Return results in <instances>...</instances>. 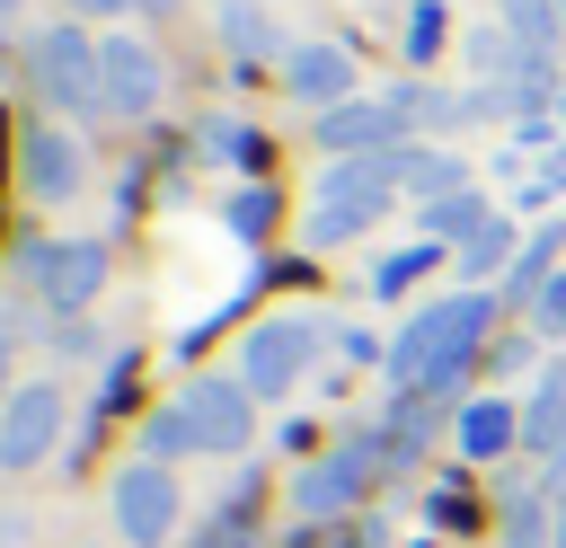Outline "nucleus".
Wrapping results in <instances>:
<instances>
[{
	"mask_svg": "<svg viewBox=\"0 0 566 548\" xmlns=\"http://www.w3.org/2000/svg\"><path fill=\"white\" fill-rule=\"evenodd\" d=\"M486 318H495V301L486 292H451V301H433V309H416L407 318V336H398V354H389V380L398 389H451L460 371H469V354H478V336H486Z\"/></svg>",
	"mask_w": 566,
	"mask_h": 548,
	"instance_id": "nucleus-1",
	"label": "nucleus"
},
{
	"mask_svg": "<svg viewBox=\"0 0 566 548\" xmlns=\"http://www.w3.org/2000/svg\"><path fill=\"white\" fill-rule=\"evenodd\" d=\"M248 442V380H195L168 415H150V460L177 451H239Z\"/></svg>",
	"mask_w": 566,
	"mask_h": 548,
	"instance_id": "nucleus-2",
	"label": "nucleus"
},
{
	"mask_svg": "<svg viewBox=\"0 0 566 548\" xmlns=\"http://www.w3.org/2000/svg\"><path fill=\"white\" fill-rule=\"evenodd\" d=\"M389 186H398V150L336 159V168L318 177V194H310V239H318V247H336V239L371 230V221H380V203H389Z\"/></svg>",
	"mask_w": 566,
	"mask_h": 548,
	"instance_id": "nucleus-3",
	"label": "nucleus"
},
{
	"mask_svg": "<svg viewBox=\"0 0 566 548\" xmlns=\"http://www.w3.org/2000/svg\"><path fill=\"white\" fill-rule=\"evenodd\" d=\"M27 71H35V97L44 106H62V115H97L106 106V71H97V44H88V27H44L35 44H27Z\"/></svg>",
	"mask_w": 566,
	"mask_h": 548,
	"instance_id": "nucleus-4",
	"label": "nucleus"
},
{
	"mask_svg": "<svg viewBox=\"0 0 566 548\" xmlns=\"http://www.w3.org/2000/svg\"><path fill=\"white\" fill-rule=\"evenodd\" d=\"M389 460V433H345L327 460H310L301 477H292V504L310 513V521H327V513H345L363 486H371V468Z\"/></svg>",
	"mask_w": 566,
	"mask_h": 548,
	"instance_id": "nucleus-5",
	"label": "nucleus"
},
{
	"mask_svg": "<svg viewBox=\"0 0 566 548\" xmlns=\"http://www.w3.org/2000/svg\"><path fill=\"white\" fill-rule=\"evenodd\" d=\"M318 336H327V327H318V318H301V309H292V318H265V327L248 336V354H239V380H248V398H283V389L310 371Z\"/></svg>",
	"mask_w": 566,
	"mask_h": 548,
	"instance_id": "nucleus-6",
	"label": "nucleus"
},
{
	"mask_svg": "<svg viewBox=\"0 0 566 548\" xmlns=\"http://www.w3.org/2000/svg\"><path fill=\"white\" fill-rule=\"evenodd\" d=\"M407 124H416L407 97H345V106L318 115V141H327L336 159H371V150H398Z\"/></svg>",
	"mask_w": 566,
	"mask_h": 548,
	"instance_id": "nucleus-7",
	"label": "nucleus"
},
{
	"mask_svg": "<svg viewBox=\"0 0 566 548\" xmlns=\"http://www.w3.org/2000/svg\"><path fill=\"white\" fill-rule=\"evenodd\" d=\"M115 530H124L133 548H159V539L177 530V477H168V460H133V468L115 477Z\"/></svg>",
	"mask_w": 566,
	"mask_h": 548,
	"instance_id": "nucleus-8",
	"label": "nucleus"
},
{
	"mask_svg": "<svg viewBox=\"0 0 566 548\" xmlns=\"http://www.w3.org/2000/svg\"><path fill=\"white\" fill-rule=\"evenodd\" d=\"M53 433H62V389L53 380L9 389V407H0V468H35L53 451Z\"/></svg>",
	"mask_w": 566,
	"mask_h": 548,
	"instance_id": "nucleus-9",
	"label": "nucleus"
},
{
	"mask_svg": "<svg viewBox=\"0 0 566 548\" xmlns=\"http://www.w3.org/2000/svg\"><path fill=\"white\" fill-rule=\"evenodd\" d=\"M97 71H106V106H115V115H150L159 88H168V71H159V53H150L142 35H106V44H97Z\"/></svg>",
	"mask_w": 566,
	"mask_h": 548,
	"instance_id": "nucleus-10",
	"label": "nucleus"
},
{
	"mask_svg": "<svg viewBox=\"0 0 566 548\" xmlns=\"http://www.w3.org/2000/svg\"><path fill=\"white\" fill-rule=\"evenodd\" d=\"M27 274H44V301H53V309H88V301H97V283H106V247H97V239L27 247Z\"/></svg>",
	"mask_w": 566,
	"mask_h": 548,
	"instance_id": "nucleus-11",
	"label": "nucleus"
},
{
	"mask_svg": "<svg viewBox=\"0 0 566 548\" xmlns=\"http://www.w3.org/2000/svg\"><path fill=\"white\" fill-rule=\"evenodd\" d=\"M283 88L327 115V106L354 97V53H336V44H292V53H283Z\"/></svg>",
	"mask_w": 566,
	"mask_h": 548,
	"instance_id": "nucleus-12",
	"label": "nucleus"
},
{
	"mask_svg": "<svg viewBox=\"0 0 566 548\" xmlns=\"http://www.w3.org/2000/svg\"><path fill=\"white\" fill-rule=\"evenodd\" d=\"M18 159H27V186H35L44 203H62V194H80V168H88V159H80V141H71V133H53V124H35Z\"/></svg>",
	"mask_w": 566,
	"mask_h": 548,
	"instance_id": "nucleus-13",
	"label": "nucleus"
},
{
	"mask_svg": "<svg viewBox=\"0 0 566 548\" xmlns=\"http://www.w3.org/2000/svg\"><path fill=\"white\" fill-rule=\"evenodd\" d=\"M212 18H221V44H230L239 62H283V53H292V44L274 35L265 0H212Z\"/></svg>",
	"mask_w": 566,
	"mask_h": 548,
	"instance_id": "nucleus-14",
	"label": "nucleus"
},
{
	"mask_svg": "<svg viewBox=\"0 0 566 548\" xmlns=\"http://www.w3.org/2000/svg\"><path fill=\"white\" fill-rule=\"evenodd\" d=\"M504 442H522V407H504V398H469V407H460V451H469V460H495Z\"/></svg>",
	"mask_w": 566,
	"mask_h": 548,
	"instance_id": "nucleus-15",
	"label": "nucleus"
},
{
	"mask_svg": "<svg viewBox=\"0 0 566 548\" xmlns=\"http://www.w3.org/2000/svg\"><path fill=\"white\" fill-rule=\"evenodd\" d=\"M522 442H531V451H566V362L539 371V389H531V407H522Z\"/></svg>",
	"mask_w": 566,
	"mask_h": 548,
	"instance_id": "nucleus-16",
	"label": "nucleus"
},
{
	"mask_svg": "<svg viewBox=\"0 0 566 548\" xmlns=\"http://www.w3.org/2000/svg\"><path fill=\"white\" fill-rule=\"evenodd\" d=\"M398 186H416V203L460 194V159L451 150H398Z\"/></svg>",
	"mask_w": 566,
	"mask_h": 548,
	"instance_id": "nucleus-17",
	"label": "nucleus"
},
{
	"mask_svg": "<svg viewBox=\"0 0 566 548\" xmlns=\"http://www.w3.org/2000/svg\"><path fill=\"white\" fill-rule=\"evenodd\" d=\"M486 221H495V212H486V203H478L469 186H460V194H433V203H424V239H478Z\"/></svg>",
	"mask_w": 566,
	"mask_h": 548,
	"instance_id": "nucleus-18",
	"label": "nucleus"
},
{
	"mask_svg": "<svg viewBox=\"0 0 566 548\" xmlns=\"http://www.w3.org/2000/svg\"><path fill=\"white\" fill-rule=\"evenodd\" d=\"M557 247H566V230H531V247L513 256V283H504V292H513V301H539V283L557 274Z\"/></svg>",
	"mask_w": 566,
	"mask_h": 548,
	"instance_id": "nucleus-19",
	"label": "nucleus"
},
{
	"mask_svg": "<svg viewBox=\"0 0 566 548\" xmlns=\"http://www.w3.org/2000/svg\"><path fill=\"white\" fill-rule=\"evenodd\" d=\"M504 35H513L522 53H548V35H557V9H548V0H504Z\"/></svg>",
	"mask_w": 566,
	"mask_h": 548,
	"instance_id": "nucleus-20",
	"label": "nucleus"
},
{
	"mask_svg": "<svg viewBox=\"0 0 566 548\" xmlns=\"http://www.w3.org/2000/svg\"><path fill=\"white\" fill-rule=\"evenodd\" d=\"M504 256H513V221H504V212H495V221H486V230H478V239H469V247H460V274H469V283H478V274H495V265H504Z\"/></svg>",
	"mask_w": 566,
	"mask_h": 548,
	"instance_id": "nucleus-21",
	"label": "nucleus"
},
{
	"mask_svg": "<svg viewBox=\"0 0 566 548\" xmlns=\"http://www.w3.org/2000/svg\"><path fill=\"white\" fill-rule=\"evenodd\" d=\"M424 265H433V239H416V247H398V256H380V265H371V292H407V283H416Z\"/></svg>",
	"mask_w": 566,
	"mask_h": 548,
	"instance_id": "nucleus-22",
	"label": "nucleus"
},
{
	"mask_svg": "<svg viewBox=\"0 0 566 548\" xmlns=\"http://www.w3.org/2000/svg\"><path fill=\"white\" fill-rule=\"evenodd\" d=\"M442 27H451V18H442V9H433V0H416V9H407V53H416V62H424V53H433V44H442Z\"/></svg>",
	"mask_w": 566,
	"mask_h": 548,
	"instance_id": "nucleus-23",
	"label": "nucleus"
},
{
	"mask_svg": "<svg viewBox=\"0 0 566 548\" xmlns=\"http://www.w3.org/2000/svg\"><path fill=\"white\" fill-rule=\"evenodd\" d=\"M265 221H274V203H265L256 186H248V194H230V230H239V239H256Z\"/></svg>",
	"mask_w": 566,
	"mask_h": 548,
	"instance_id": "nucleus-24",
	"label": "nucleus"
},
{
	"mask_svg": "<svg viewBox=\"0 0 566 548\" xmlns=\"http://www.w3.org/2000/svg\"><path fill=\"white\" fill-rule=\"evenodd\" d=\"M539 327H548V336H566V265L539 283Z\"/></svg>",
	"mask_w": 566,
	"mask_h": 548,
	"instance_id": "nucleus-25",
	"label": "nucleus"
},
{
	"mask_svg": "<svg viewBox=\"0 0 566 548\" xmlns=\"http://www.w3.org/2000/svg\"><path fill=\"white\" fill-rule=\"evenodd\" d=\"M203 141H212V150H221V159H248V150H256V141H248V133H239V124H203Z\"/></svg>",
	"mask_w": 566,
	"mask_h": 548,
	"instance_id": "nucleus-26",
	"label": "nucleus"
},
{
	"mask_svg": "<svg viewBox=\"0 0 566 548\" xmlns=\"http://www.w3.org/2000/svg\"><path fill=\"white\" fill-rule=\"evenodd\" d=\"M115 9H133V0H71V18H115Z\"/></svg>",
	"mask_w": 566,
	"mask_h": 548,
	"instance_id": "nucleus-27",
	"label": "nucleus"
},
{
	"mask_svg": "<svg viewBox=\"0 0 566 548\" xmlns=\"http://www.w3.org/2000/svg\"><path fill=\"white\" fill-rule=\"evenodd\" d=\"M133 9H150V18H168V9H177V0H133Z\"/></svg>",
	"mask_w": 566,
	"mask_h": 548,
	"instance_id": "nucleus-28",
	"label": "nucleus"
},
{
	"mask_svg": "<svg viewBox=\"0 0 566 548\" xmlns=\"http://www.w3.org/2000/svg\"><path fill=\"white\" fill-rule=\"evenodd\" d=\"M0 380H9V336H0Z\"/></svg>",
	"mask_w": 566,
	"mask_h": 548,
	"instance_id": "nucleus-29",
	"label": "nucleus"
},
{
	"mask_svg": "<svg viewBox=\"0 0 566 548\" xmlns=\"http://www.w3.org/2000/svg\"><path fill=\"white\" fill-rule=\"evenodd\" d=\"M9 9H18V0H0V18H9Z\"/></svg>",
	"mask_w": 566,
	"mask_h": 548,
	"instance_id": "nucleus-30",
	"label": "nucleus"
},
{
	"mask_svg": "<svg viewBox=\"0 0 566 548\" xmlns=\"http://www.w3.org/2000/svg\"><path fill=\"white\" fill-rule=\"evenodd\" d=\"M363 548H380V539H363Z\"/></svg>",
	"mask_w": 566,
	"mask_h": 548,
	"instance_id": "nucleus-31",
	"label": "nucleus"
},
{
	"mask_svg": "<svg viewBox=\"0 0 566 548\" xmlns=\"http://www.w3.org/2000/svg\"><path fill=\"white\" fill-rule=\"evenodd\" d=\"M522 548H531V539H522Z\"/></svg>",
	"mask_w": 566,
	"mask_h": 548,
	"instance_id": "nucleus-32",
	"label": "nucleus"
}]
</instances>
